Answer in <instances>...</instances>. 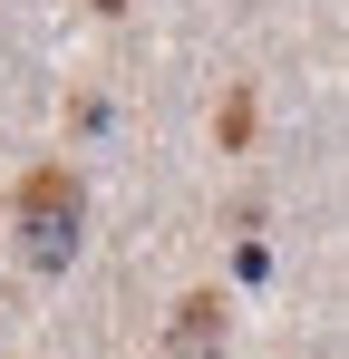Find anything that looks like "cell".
I'll return each instance as SVG.
<instances>
[{
    "mask_svg": "<svg viewBox=\"0 0 349 359\" xmlns=\"http://www.w3.org/2000/svg\"><path fill=\"white\" fill-rule=\"evenodd\" d=\"M97 10H126V0H97Z\"/></svg>",
    "mask_w": 349,
    "mask_h": 359,
    "instance_id": "3957f363",
    "label": "cell"
},
{
    "mask_svg": "<svg viewBox=\"0 0 349 359\" xmlns=\"http://www.w3.org/2000/svg\"><path fill=\"white\" fill-rule=\"evenodd\" d=\"M165 359H224V292H184L165 330Z\"/></svg>",
    "mask_w": 349,
    "mask_h": 359,
    "instance_id": "7a4b0ae2",
    "label": "cell"
},
{
    "mask_svg": "<svg viewBox=\"0 0 349 359\" xmlns=\"http://www.w3.org/2000/svg\"><path fill=\"white\" fill-rule=\"evenodd\" d=\"M78 214H88V194H78L68 165H39V175L20 184V252H29V272H68Z\"/></svg>",
    "mask_w": 349,
    "mask_h": 359,
    "instance_id": "6da1fadb",
    "label": "cell"
}]
</instances>
